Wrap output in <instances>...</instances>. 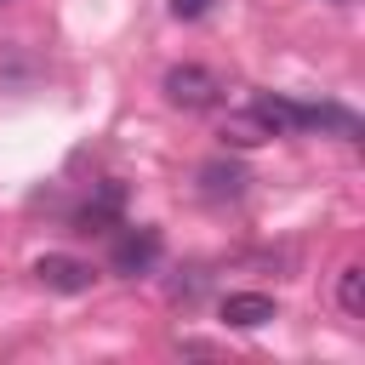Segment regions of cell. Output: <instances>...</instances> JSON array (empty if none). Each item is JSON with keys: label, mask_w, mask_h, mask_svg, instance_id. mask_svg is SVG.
<instances>
[{"label": "cell", "mask_w": 365, "mask_h": 365, "mask_svg": "<svg viewBox=\"0 0 365 365\" xmlns=\"http://www.w3.org/2000/svg\"><path fill=\"white\" fill-rule=\"evenodd\" d=\"M245 182H251V171H245L240 160H205V165H200V194H205V200H240Z\"/></svg>", "instance_id": "52a82bcc"}, {"label": "cell", "mask_w": 365, "mask_h": 365, "mask_svg": "<svg viewBox=\"0 0 365 365\" xmlns=\"http://www.w3.org/2000/svg\"><path fill=\"white\" fill-rule=\"evenodd\" d=\"M120 211H125V182L108 177V182H91L86 205L68 222H74V234H103V228H120Z\"/></svg>", "instance_id": "7a4b0ae2"}, {"label": "cell", "mask_w": 365, "mask_h": 365, "mask_svg": "<svg viewBox=\"0 0 365 365\" xmlns=\"http://www.w3.org/2000/svg\"><path fill=\"white\" fill-rule=\"evenodd\" d=\"M160 251H165V240H160V228H125L120 240H114V251H108V268L114 274H125V279H137V274H148L154 262H160Z\"/></svg>", "instance_id": "3957f363"}, {"label": "cell", "mask_w": 365, "mask_h": 365, "mask_svg": "<svg viewBox=\"0 0 365 365\" xmlns=\"http://www.w3.org/2000/svg\"><path fill=\"white\" fill-rule=\"evenodd\" d=\"M160 91H165V103L182 108V114H205V108H217V103L228 97L222 74L205 68V63H171L165 80H160Z\"/></svg>", "instance_id": "6da1fadb"}, {"label": "cell", "mask_w": 365, "mask_h": 365, "mask_svg": "<svg viewBox=\"0 0 365 365\" xmlns=\"http://www.w3.org/2000/svg\"><path fill=\"white\" fill-rule=\"evenodd\" d=\"M34 279H40L46 291L80 297V291H91V285H97V268H91V262H80V257H68V251H46V257L34 262Z\"/></svg>", "instance_id": "277c9868"}, {"label": "cell", "mask_w": 365, "mask_h": 365, "mask_svg": "<svg viewBox=\"0 0 365 365\" xmlns=\"http://www.w3.org/2000/svg\"><path fill=\"white\" fill-rule=\"evenodd\" d=\"M0 6H6V0H0Z\"/></svg>", "instance_id": "8fae6325"}, {"label": "cell", "mask_w": 365, "mask_h": 365, "mask_svg": "<svg viewBox=\"0 0 365 365\" xmlns=\"http://www.w3.org/2000/svg\"><path fill=\"white\" fill-rule=\"evenodd\" d=\"M205 11H211V0H171V17H188V23H194V17H205Z\"/></svg>", "instance_id": "30bf717a"}, {"label": "cell", "mask_w": 365, "mask_h": 365, "mask_svg": "<svg viewBox=\"0 0 365 365\" xmlns=\"http://www.w3.org/2000/svg\"><path fill=\"white\" fill-rule=\"evenodd\" d=\"M297 131H336V137L359 143V114L342 103H297Z\"/></svg>", "instance_id": "5b68a950"}, {"label": "cell", "mask_w": 365, "mask_h": 365, "mask_svg": "<svg viewBox=\"0 0 365 365\" xmlns=\"http://www.w3.org/2000/svg\"><path fill=\"white\" fill-rule=\"evenodd\" d=\"M274 137V125L257 114V108H245V114H228L222 120V143L228 148H257V143H268Z\"/></svg>", "instance_id": "ba28073f"}, {"label": "cell", "mask_w": 365, "mask_h": 365, "mask_svg": "<svg viewBox=\"0 0 365 365\" xmlns=\"http://www.w3.org/2000/svg\"><path fill=\"white\" fill-rule=\"evenodd\" d=\"M336 308H342L348 319H365V268H359V262H348V268L336 274Z\"/></svg>", "instance_id": "9c48e42d"}, {"label": "cell", "mask_w": 365, "mask_h": 365, "mask_svg": "<svg viewBox=\"0 0 365 365\" xmlns=\"http://www.w3.org/2000/svg\"><path fill=\"white\" fill-rule=\"evenodd\" d=\"M279 308H274V297H262V291H228L222 297V325H234V331H257V325H268Z\"/></svg>", "instance_id": "8992f818"}]
</instances>
